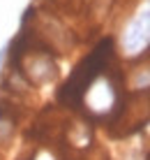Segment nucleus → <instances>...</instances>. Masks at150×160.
Listing matches in <instances>:
<instances>
[{"label":"nucleus","instance_id":"obj_1","mask_svg":"<svg viewBox=\"0 0 150 160\" xmlns=\"http://www.w3.org/2000/svg\"><path fill=\"white\" fill-rule=\"evenodd\" d=\"M120 49L129 58L141 56L150 49V0H143L136 14L127 21L120 32Z\"/></svg>","mask_w":150,"mask_h":160}]
</instances>
